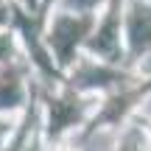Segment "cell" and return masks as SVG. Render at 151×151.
<instances>
[{"label":"cell","instance_id":"cell-3","mask_svg":"<svg viewBox=\"0 0 151 151\" xmlns=\"http://www.w3.org/2000/svg\"><path fill=\"white\" fill-rule=\"evenodd\" d=\"M118 151H143V143H137V140H126Z\"/></svg>","mask_w":151,"mask_h":151},{"label":"cell","instance_id":"cell-4","mask_svg":"<svg viewBox=\"0 0 151 151\" xmlns=\"http://www.w3.org/2000/svg\"><path fill=\"white\" fill-rule=\"evenodd\" d=\"M73 3H78V6H92L95 0H73Z\"/></svg>","mask_w":151,"mask_h":151},{"label":"cell","instance_id":"cell-2","mask_svg":"<svg viewBox=\"0 0 151 151\" xmlns=\"http://www.w3.org/2000/svg\"><path fill=\"white\" fill-rule=\"evenodd\" d=\"M118 9L112 11V14L104 20V25L95 31V39H92V50L101 56H109V59H115V56L120 53V22H118Z\"/></svg>","mask_w":151,"mask_h":151},{"label":"cell","instance_id":"cell-1","mask_svg":"<svg viewBox=\"0 0 151 151\" xmlns=\"http://www.w3.org/2000/svg\"><path fill=\"white\" fill-rule=\"evenodd\" d=\"M126 42L134 59L151 53V3L132 0L126 9Z\"/></svg>","mask_w":151,"mask_h":151}]
</instances>
